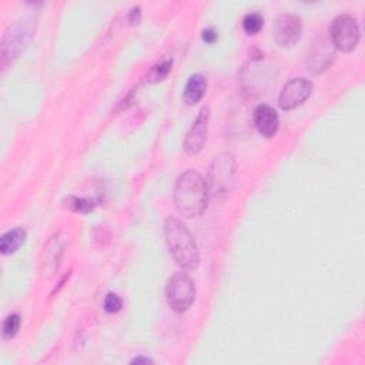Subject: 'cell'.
<instances>
[{"label": "cell", "mask_w": 365, "mask_h": 365, "mask_svg": "<svg viewBox=\"0 0 365 365\" xmlns=\"http://www.w3.org/2000/svg\"><path fill=\"white\" fill-rule=\"evenodd\" d=\"M207 182L195 170L182 173L174 187V204L177 211L185 218H194L202 214L207 207Z\"/></svg>", "instance_id": "cell-1"}, {"label": "cell", "mask_w": 365, "mask_h": 365, "mask_svg": "<svg viewBox=\"0 0 365 365\" xmlns=\"http://www.w3.org/2000/svg\"><path fill=\"white\" fill-rule=\"evenodd\" d=\"M164 235L175 262L187 271L195 269L200 264V254L188 228L178 218L167 217L164 221Z\"/></svg>", "instance_id": "cell-2"}, {"label": "cell", "mask_w": 365, "mask_h": 365, "mask_svg": "<svg viewBox=\"0 0 365 365\" xmlns=\"http://www.w3.org/2000/svg\"><path fill=\"white\" fill-rule=\"evenodd\" d=\"M235 184V160L231 154H218L210 168L207 190L212 200H222L232 191Z\"/></svg>", "instance_id": "cell-3"}, {"label": "cell", "mask_w": 365, "mask_h": 365, "mask_svg": "<svg viewBox=\"0 0 365 365\" xmlns=\"http://www.w3.org/2000/svg\"><path fill=\"white\" fill-rule=\"evenodd\" d=\"M165 298L175 312H185L195 298V287L192 279L182 272L174 274L165 285Z\"/></svg>", "instance_id": "cell-4"}, {"label": "cell", "mask_w": 365, "mask_h": 365, "mask_svg": "<svg viewBox=\"0 0 365 365\" xmlns=\"http://www.w3.org/2000/svg\"><path fill=\"white\" fill-rule=\"evenodd\" d=\"M331 43L335 48L351 51L359 41V27L351 14H339L334 19L329 29Z\"/></svg>", "instance_id": "cell-5"}, {"label": "cell", "mask_w": 365, "mask_h": 365, "mask_svg": "<svg viewBox=\"0 0 365 365\" xmlns=\"http://www.w3.org/2000/svg\"><path fill=\"white\" fill-rule=\"evenodd\" d=\"M31 36V21L20 20L16 24L10 26L9 30L3 36L1 41V64L6 67L7 61L16 58L20 51L27 44Z\"/></svg>", "instance_id": "cell-6"}, {"label": "cell", "mask_w": 365, "mask_h": 365, "mask_svg": "<svg viewBox=\"0 0 365 365\" xmlns=\"http://www.w3.org/2000/svg\"><path fill=\"white\" fill-rule=\"evenodd\" d=\"M274 38L281 47L294 46L302 34L301 19L291 13H281L277 16L272 27Z\"/></svg>", "instance_id": "cell-7"}, {"label": "cell", "mask_w": 365, "mask_h": 365, "mask_svg": "<svg viewBox=\"0 0 365 365\" xmlns=\"http://www.w3.org/2000/svg\"><path fill=\"white\" fill-rule=\"evenodd\" d=\"M312 83L304 77L289 80L281 90L278 104L282 110H292L301 106L311 94Z\"/></svg>", "instance_id": "cell-8"}, {"label": "cell", "mask_w": 365, "mask_h": 365, "mask_svg": "<svg viewBox=\"0 0 365 365\" xmlns=\"http://www.w3.org/2000/svg\"><path fill=\"white\" fill-rule=\"evenodd\" d=\"M208 120H210V108L202 107L194 120L192 125L190 127L185 140H184V151L188 155H195L198 154L207 140V133H208Z\"/></svg>", "instance_id": "cell-9"}, {"label": "cell", "mask_w": 365, "mask_h": 365, "mask_svg": "<svg viewBox=\"0 0 365 365\" xmlns=\"http://www.w3.org/2000/svg\"><path fill=\"white\" fill-rule=\"evenodd\" d=\"M335 57V47L324 37H318L308 56V70L312 74H318L327 70Z\"/></svg>", "instance_id": "cell-10"}, {"label": "cell", "mask_w": 365, "mask_h": 365, "mask_svg": "<svg viewBox=\"0 0 365 365\" xmlns=\"http://www.w3.org/2000/svg\"><path fill=\"white\" fill-rule=\"evenodd\" d=\"M61 254H63V240L60 238L58 234H54L53 237L48 238L41 252L40 272L43 278H50L56 272Z\"/></svg>", "instance_id": "cell-11"}, {"label": "cell", "mask_w": 365, "mask_h": 365, "mask_svg": "<svg viewBox=\"0 0 365 365\" xmlns=\"http://www.w3.org/2000/svg\"><path fill=\"white\" fill-rule=\"evenodd\" d=\"M254 123L264 137H272L278 130L279 118L272 107L259 104L254 111Z\"/></svg>", "instance_id": "cell-12"}, {"label": "cell", "mask_w": 365, "mask_h": 365, "mask_svg": "<svg viewBox=\"0 0 365 365\" xmlns=\"http://www.w3.org/2000/svg\"><path fill=\"white\" fill-rule=\"evenodd\" d=\"M205 90H207V80L202 74L197 73L190 76L184 88V101L188 106H194L204 97Z\"/></svg>", "instance_id": "cell-13"}, {"label": "cell", "mask_w": 365, "mask_h": 365, "mask_svg": "<svg viewBox=\"0 0 365 365\" xmlns=\"http://www.w3.org/2000/svg\"><path fill=\"white\" fill-rule=\"evenodd\" d=\"M26 240V231L21 227H16L7 232H4L0 238V251L1 254H13L16 252Z\"/></svg>", "instance_id": "cell-14"}, {"label": "cell", "mask_w": 365, "mask_h": 365, "mask_svg": "<svg viewBox=\"0 0 365 365\" xmlns=\"http://www.w3.org/2000/svg\"><path fill=\"white\" fill-rule=\"evenodd\" d=\"M171 67H173V58L164 57V58L158 60V61L148 70V73H147V80H148L150 83L163 81V80L168 76Z\"/></svg>", "instance_id": "cell-15"}, {"label": "cell", "mask_w": 365, "mask_h": 365, "mask_svg": "<svg viewBox=\"0 0 365 365\" xmlns=\"http://www.w3.org/2000/svg\"><path fill=\"white\" fill-rule=\"evenodd\" d=\"M264 24V17L259 13H248L242 19V27L247 34H255L261 30Z\"/></svg>", "instance_id": "cell-16"}, {"label": "cell", "mask_w": 365, "mask_h": 365, "mask_svg": "<svg viewBox=\"0 0 365 365\" xmlns=\"http://www.w3.org/2000/svg\"><path fill=\"white\" fill-rule=\"evenodd\" d=\"M20 322L21 319L19 314H10L3 322V336L7 339L13 338L20 329Z\"/></svg>", "instance_id": "cell-17"}, {"label": "cell", "mask_w": 365, "mask_h": 365, "mask_svg": "<svg viewBox=\"0 0 365 365\" xmlns=\"http://www.w3.org/2000/svg\"><path fill=\"white\" fill-rule=\"evenodd\" d=\"M103 307H104V311L108 312V314H115L121 309L123 307V301L121 298L114 294V292H108L104 298V302H103Z\"/></svg>", "instance_id": "cell-18"}, {"label": "cell", "mask_w": 365, "mask_h": 365, "mask_svg": "<svg viewBox=\"0 0 365 365\" xmlns=\"http://www.w3.org/2000/svg\"><path fill=\"white\" fill-rule=\"evenodd\" d=\"M68 207H70L71 210H74V211L88 212L90 210L94 208V201L90 200V198H77V197H71Z\"/></svg>", "instance_id": "cell-19"}, {"label": "cell", "mask_w": 365, "mask_h": 365, "mask_svg": "<svg viewBox=\"0 0 365 365\" xmlns=\"http://www.w3.org/2000/svg\"><path fill=\"white\" fill-rule=\"evenodd\" d=\"M217 31L212 27H208L205 30H202V40L207 43H214L217 40Z\"/></svg>", "instance_id": "cell-20"}, {"label": "cell", "mask_w": 365, "mask_h": 365, "mask_svg": "<svg viewBox=\"0 0 365 365\" xmlns=\"http://www.w3.org/2000/svg\"><path fill=\"white\" fill-rule=\"evenodd\" d=\"M128 20H130L131 24L138 23V20H140V7H138V6L133 7V10H131V13H130V16H128Z\"/></svg>", "instance_id": "cell-21"}, {"label": "cell", "mask_w": 365, "mask_h": 365, "mask_svg": "<svg viewBox=\"0 0 365 365\" xmlns=\"http://www.w3.org/2000/svg\"><path fill=\"white\" fill-rule=\"evenodd\" d=\"M131 362H133V364H151L153 361H151L150 358H147V356H137V358H134Z\"/></svg>", "instance_id": "cell-22"}]
</instances>
